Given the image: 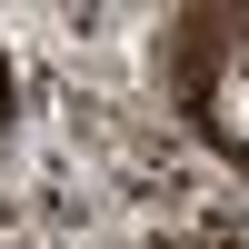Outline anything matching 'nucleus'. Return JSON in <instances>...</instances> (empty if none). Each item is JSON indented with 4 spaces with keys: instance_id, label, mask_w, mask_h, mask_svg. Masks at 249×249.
I'll use <instances>...</instances> for the list:
<instances>
[]
</instances>
